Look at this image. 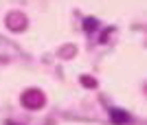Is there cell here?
Instances as JSON below:
<instances>
[{
  "label": "cell",
  "mask_w": 147,
  "mask_h": 125,
  "mask_svg": "<svg viewBox=\"0 0 147 125\" xmlns=\"http://www.w3.org/2000/svg\"><path fill=\"white\" fill-rule=\"evenodd\" d=\"M110 119L114 121V123L123 125V123L129 121V116H127V112H123V110H110Z\"/></svg>",
  "instance_id": "1"
},
{
  "label": "cell",
  "mask_w": 147,
  "mask_h": 125,
  "mask_svg": "<svg viewBox=\"0 0 147 125\" xmlns=\"http://www.w3.org/2000/svg\"><path fill=\"white\" fill-rule=\"evenodd\" d=\"M94 26H97V20H94V18H88L86 20V31H94Z\"/></svg>",
  "instance_id": "2"
}]
</instances>
